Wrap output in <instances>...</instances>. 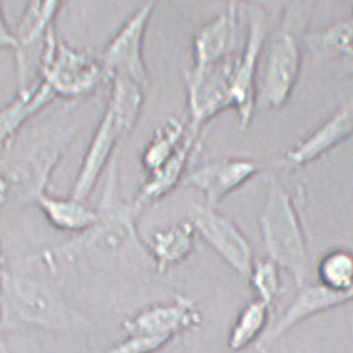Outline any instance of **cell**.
<instances>
[{
    "mask_svg": "<svg viewBox=\"0 0 353 353\" xmlns=\"http://www.w3.org/2000/svg\"><path fill=\"white\" fill-rule=\"evenodd\" d=\"M196 231L188 220L154 231L145 245L146 254L159 274L189 259L195 249Z\"/></svg>",
    "mask_w": 353,
    "mask_h": 353,
    "instance_id": "cell-19",
    "label": "cell"
},
{
    "mask_svg": "<svg viewBox=\"0 0 353 353\" xmlns=\"http://www.w3.org/2000/svg\"><path fill=\"white\" fill-rule=\"evenodd\" d=\"M70 321L69 308L50 286L6 270L0 291V327L23 326L59 331Z\"/></svg>",
    "mask_w": 353,
    "mask_h": 353,
    "instance_id": "cell-5",
    "label": "cell"
},
{
    "mask_svg": "<svg viewBox=\"0 0 353 353\" xmlns=\"http://www.w3.org/2000/svg\"><path fill=\"white\" fill-rule=\"evenodd\" d=\"M203 316L192 300L176 296L172 301L143 308L123 322L128 334H152L174 339L192 328L199 327Z\"/></svg>",
    "mask_w": 353,
    "mask_h": 353,
    "instance_id": "cell-13",
    "label": "cell"
},
{
    "mask_svg": "<svg viewBox=\"0 0 353 353\" xmlns=\"http://www.w3.org/2000/svg\"><path fill=\"white\" fill-rule=\"evenodd\" d=\"M263 166L255 160L228 157L190 171L181 183L200 191L205 196L206 205L214 208L223 197L240 189L242 185L261 172Z\"/></svg>",
    "mask_w": 353,
    "mask_h": 353,
    "instance_id": "cell-14",
    "label": "cell"
},
{
    "mask_svg": "<svg viewBox=\"0 0 353 353\" xmlns=\"http://www.w3.org/2000/svg\"><path fill=\"white\" fill-rule=\"evenodd\" d=\"M63 6V1H30L26 4L17 29L13 30L17 41L13 52L18 90L39 78L46 40L55 30V20Z\"/></svg>",
    "mask_w": 353,
    "mask_h": 353,
    "instance_id": "cell-9",
    "label": "cell"
},
{
    "mask_svg": "<svg viewBox=\"0 0 353 353\" xmlns=\"http://www.w3.org/2000/svg\"><path fill=\"white\" fill-rule=\"evenodd\" d=\"M352 300V292H334L321 286L320 283L303 285L299 288L294 300L290 302L281 317L274 325L268 326L265 334L256 342V348L260 353L268 352V350L288 334L299 323L312 316L339 307Z\"/></svg>",
    "mask_w": 353,
    "mask_h": 353,
    "instance_id": "cell-12",
    "label": "cell"
},
{
    "mask_svg": "<svg viewBox=\"0 0 353 353\" xmlns=\"http://www.w3.org/2000/svg\"><path fill=\"white\" fill-rule=\"evenodd\" d=\"M307 4L294 3L263 46L262 72L257 79L256 106L277 110L291 98L302 69V43L306 34Z\"/></svg>",
    "mask_w": 353,
    "mask_h": 353,
    "instance_id": "cell-3",
    "label": "cell"
},
{
    "mask_svg": "<svg viewBox=\"0 0 353 353\" xmlns=\"http://www.w3.org/2000/svg\"><path fill=\"white\" fill-rule=\"evenodd\" d=\"M186 118H171L159 125L141 154V165L146 174L157 170L176 154L189 132Z\"/></svg>",
    "mask_w": 353,
    "mask_h": 353,
    "instance_id": "cell-21",
    "label": "cell"
},
{
    "mask_svg": "<svg viewBox=\"0 0 353 353\" xmlns=\"http://www.w3.org/2000/svg\"><path fill=\"white\" fill-rule=\"evenodd\" d=\"M275 262L268 257L255 260L246 280H249L250 286L255 291L256 299L261 300L272 307L280 291H281V275Z\"/></svg>",
    "mask_w": 353,
    "mask_h": 353,
    "instance_id": "cell-25",
    "label": "cell"
},
{
    "mask_svg": "<svg viewBox=\"0 0 353 353\" xmlns=\"http://www.w3.org/2000/svg\"><path fill=\"white\" fill-rule=\"evenodd\" d=\"M39 79L55 98L72 103L98 92L105 83V74L99 57L66 44L52 30L41 57Z\"/></svg>",
    "mask_w": 353,
    "mask_h": 353,
    "instance_id": "cell-6",
    "label": "cell"
},
{
    "mask_svg": "<svg viewBox=\"0 0 353 353\" xmlns=\"http://www.w3.org/2000/svg\"><path fill=\"white\" fill-rule=\"evenodd\" d=\"M15 46H17V41H15L14 32L8 26L4 12H3V4L0 3V52L6 49H10L14 52Z\"/></svg>",
    "mask_w": 353,
    "mask_h": 353,
    "instance_id": "cell-27",
    "label": "cell"
},
{
    "mask_svg": "<svg viewBox=\"0 0 353 353\" xmlns=\"http://www.w3.org/2000/svg\"><path fill=\"white\" fill-rule=\"evenodd\" d=\"M319 283L334 292H352L353 257L350 250L334 249L317 263Z\"/></svg>",
    "mask_w": 353,
    "mask_h": 353,
    "instance_id": "cell-24",
    "label": "cell"
},
{
    "mask_svg": "<svg viewBox=\"0 0 353 353\" xmlns=\"http://www.w3.org/2000/svg\"><path fill=\"white\" fill-rule=\"evenodd\" d=\"M248 29L241 50L236 55L231 80V109L239 118V129L249 128L256 109L257 79L265 41L268 38V17L259 4L248 6Z\"/></svg>",
    "mask_w": 353,
    "mask_h": 353,
    "instance_id": "cell-7",
    "label": "cell"
},
{
    "mask_svg": "<svg viewBox=\"0 0 353 353\" xmlns=\"http://www.w3.org/2000/svg\"><path fill=\"white\" fill-rule=\"evenodd\" d=\"M0 353H12L9 351V348L6 346L4 341L1 340V337H0Z\"/></svg>",
    "mask_w": 353,
    "mask_h": 353,
    "instance_id": "cell-29",
    "label": "cell"
},
{
    "mask_svg": "<svg viewBox=\"0 0 353 353\" xmlns=\"http://www.w3.org/2000/svg\"><path fill=\"white\" fill-rule=\"evenodd\" d=\"M239 30L240 8L237 3H229L194 35L192 68L212 65L235 57Z\"/></svg>",
    "mask_w": 353,
    "mask_h": 353,
    "instance_id": "cell-17",
    "label": "cell"
},
{
    "mask_svg": "<svg viewBox=\"0 0 353 353\" xmlns=\"http://www.w3.org/2000/svg\"><path fill=\"white\" fill-rule=\"evenodd\" d=\"M4 274H6V268L3 265V259H1V252H0V291H1V281H3Z\"/></svg>",
    "mask_w": 353,
    "mask_h": 353,
    "instance_id": "cell-28",
    "label": "cell"
},
{
    "mask_svg": "<svg viewBox=\"0 0 353 353\" xmlns=\"http://www.w3.org/2000/svg\"><path fill=\"white\" fill-rule=\"evenodd\" d=\"M201 130L203 129H196L190 125L186 139L176 154L163 166L148 174L144 183H141L137 191V195L130 203L139 214L168 196L172 190L176 189L179 183H183V177L188 175V170L192 164V160H195L203 148Z\"/></svg>",
    "mask_w": 353,
    "mask_h": 353,
    "instance_id": "cell-16",
    "label": "cell"
},
{
    "mask_svg": "<svg viewBox=\"0 0 353 353\" xmlns=\"http://www.w3.org/2000/svg\"><path fill=\"white\" fill-rule=\"evenodd\" d=\"M155 8L154 1L140 6L105 46L99 57L104 69L105 83L117 77L129 79L145 90L149 88L150 75L145 60L144 43Z\"/></svg>",
    "mask_w": 353,
    "mask_h": 353,
    "instance_id": "cell-8",
    "label": "cell"
},
{
    "mask_svg": "<svg viewBox=\"0 0 353 353\" xmlns=\"http://www.w3.org/2000/svg\"><path fill=\"white\" fill-rule=\"evenodd\" d=\"M172 339L152 334H128L101 353H157Z\"/></svg>",
    "mask_w": 353,
    "mask_h": 353,
    "instance_id": "cell-26",
    "label": "cell"
},
{
    "mask_svg": "<svg viewBox=\"0 0 353 353\" xmlns=\"http://www.w3.org/2000/svg\"><path fill=\"white\" fill-rule=\"evenodd\" d=\"M260 231L270 260L286 270L297 288L307 283L310 252L294 197L275 175L268 177V192L260 215Z\"/></svg>",
    "mask_w": 353,
    "mask_h": 353,
    "instance_id": "cell-4",
    "label": "cell"
},
{
    "mask_svg": "<svg viewBox=\"0 0 353 353\" xmlns=\"http://www.w3.org/2000/svg\"><path fill=\"white\" fill-rule=\"evenodd\" d=\"M189 220L210 249L237 275L248 279L255 261L254 249L239 225L206 203L194 205Z\"/></svg>",
    "mask_w": 353,
    "mask_h": 353,
    "instance_id": "cell-10",
    "label": "cell"
},
{
    "mask_svg": "<svg viewBox=\"0 0 353 353\" xmlns=\"http://www.w3.org/2000/svg\"><path fill=\"white\" fill-rule=\"evenodd\" d=\"M61 117L21 131L0 152V205L35 203L48 194L52 172L78 134Z\"/></svg>",
    "mask_w": 353,
    "mask_h": 353,
    "instance_id": "cell-1",
    "label": "cell"
},
{
    "mask_svg": "<svg viewBox=\"0 0 353 353\" xmlns=\"http://www.w3.org/2000/svg\"><path fill=\"white\" fill-rule=\"evenodd\" d=\"M34 205L39 208L54 229L64 232L81 235L92 229L98 220L97 209L72 196H52L48 192L41 195Z\"/></svg>",
    "mask_w": 353,
    "mask_h": 353,
    "instance_id": "cell-20",
    "label": "cell"
},
{
    "mask_svg": "<svg viewBox=\"0 0 353 353\" xmlns=\"http://www.w3.org/2000/svg\"><path fill=\"white\" fill-rule=\"evenodd\" d=\"M236 55L212 65L191 68L185 72L186 120L194 128L203 129L211 119L231 109L230 94Z\"/></svg>",
    "mask_w": 353,
    "mask_h": 353,
    "instance_id": "cell-11",
    "label": "cell"
},
{
    "mask_svg": "<svg viewBox=\"0 0 353 353\" xmlns=\"http://www.w3.org/2000/svg\"><path fill=\"white\" fill-rule=\"evenodd\" d=\"M352 18L334 21L320 30L305 34L303 43L323 57L352 58Z\"/></svg>",
    "mask_w": 353,
    "mask_h": 353,
    "instance_id": "cell-23",
    "label": "cell"
},
{
    "mask_svg": "<svg viewBox=\"0 0 353 353\" xmlns=\"http://www.w3.org/2000/svg\"><path fill=\"white\" fill-rule=\"evenodd\" d=\"M57 100L41 79L20 89L8 104L0 108V152L24 130L40 112Z\"/></svg>",
    "mask_w": 353,
    "mask_h": 353,
    "instance_id": "cell-18",
    "label": "cell"
},
{
    "mask_svg": "<svg viewBox=\"0 0 353 353\" xmlns=\"http://www.w3.org/2000/svg\"><path fill=\"white\" fill-rule=\"evenodd\" d=\"M104 112L79 168L70 196L85 201L97 188L121 139L134 130L143 112L146 90L129 79L110 78Z\"/></svg>",
    "mask_w": 353,
    "mask_h": 353,
    "instance_id": "cell-2",
    "label": "cell"
},
{
    "mask_svg": "<svg viewBox=\"0 0 353 353\" xmlns=\"http://www.w3.org/2000/svg\"><path fill=\"white\" fill-rule=\"evenodd\" d=\"M271 307L259 299L248 302L236 316L228 334L230 351L239 352L257 342L268 327Z\"/></svg>",
    "mask_w": 353,
    "mask_h": 353,
    "instance_id": "cell-22",
    "label": "cell"
},
{
    "mask_svg": "<svg viewBox=\"0 0 353 353\" xmlns=\"http://www.w3.org/2000/svg\"><path fill=\"white\" fill-rule=\"evenodd\" d=\"M352 131V100H347L306 138L297 141L286 150L276 165L297 169L311 164L351 138Z\"/></svg>",
    "mask_w": 353,
    "mask_h": 353,
    "instance_id": "cell-15",
    "label": "cell"
}]
</instances>
